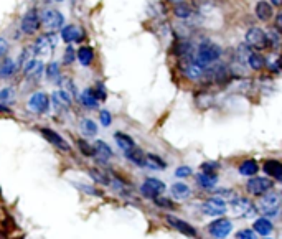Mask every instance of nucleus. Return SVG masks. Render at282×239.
Returning <instances> with one entry per match:
<instances>
[{"label": "nucleus", "instance_id": "4", "mask_svg": "<svg viewBox=\"0 0 282 239\" xmlns=\"http://www.w3.org/2000/svg\"><path fill=\"white\" fill-rule=\"evenodd\" d=\"M230 209L236 218H252L256 215V206L248 198L238 196L233 201H230Z\"/></svg>", "mask_w": 282, "mask_h": 239}, {"label": "nucleus", "instance_id": "38", "mask_svg": "<svg viewBox=\"0 0 282 239\" xmlns=\"http://www.w3.org/2000/svg\"><path fill=\"white\" fill-rule=\"evenodd\" d=\"M47 78L50 79V81H58L61 76H60V65H58L56 61H51L47 65Z\"/></svg>", "mask_w": 282, "mask_h": 239}, {"label": "nucleus", "instance_id": "30", "mask_svg": "<svg viewBox=\"0 0 282 239\" xmlns=\"http://www.w3.org/2000/svg\"><path fill=\"white\" fill-rule=\"evenodd\" d=\"M239 173L243 175V177H254L256 173H258L259 170V165L256 160H252V158H249V160H244L241 165H239Z\"/></svg>", "mask_w": 282, "mask_h": 239}, {"label": "nucleus", "instance_id": "13", "mask_svg": "<svg viewBox=\"0 0 282 239\" xmlns=\"http://www.w3.org/2000/svg\"><path fill=\"white\" fill-rule=\"evenodd\" d=\"M40 132H41V136L45 137V140H48L50 144L53 147H56L58 150H61V152H69V150H71L68 142H66L58 132L51 131V129H48V127H41Z\"/></svg>", "mask_w": 282, "mask_h": 239}, {"label": "nucleus", "instance_id": "42", "mask_svg": "<svg viewBox=\"0 0 282 239\" xmlns=\"http://www.w3.org/2000/svg\"><path fill=\"white\" fill-rule=\"evenodd\" d=\"M74 58H76V51H74V48L71 47V45H68L65 50V54H63V63L65 65H71V63L74 61Z\"/></svg>", "mask_w": 282, "mask_h": 239}, {"label": "nucleus", "instance_id": "57", "mask_svg": "<svg viewBox=\"0 0 282 239\" xmlns=\"http://www.w3.org/2000/svg\"><path fill=\"white\" fill-rule=\"evenodd\" d=\"M266 239H271V238H266Z\"/></svg>", "mask_w": 282, "mask_h": 239}, {"label": "nucleus", "instance_id": "5", "mask_svg": "<svg viewBox=\"0 0 282 239\" xmlns=\"http://www.w3.org/2000/svg\"><path fill=\"white\" fill-rule=\"evenodd\" d=\"M233 231V223L228 218H216L208 224V233L215 239H226Z\"/></svg>", "mask_w": 282, "mask_h": 239}, {"label": "nucleus", "instance_id": "24", "mask_svg": "<svg viewBox=\"0 0 282 239\" xmlns=\"http://www.w3.org/2000/svg\"><path fill=\"white\" fill-rule=\"evenodd\" d=\"M124 155H126L127 160L132 162L134 165L145 167V154H144L142 149H139V147H132V149L126 150V152H124Z\"/></svg>", "mask_w": 282, "mask_h": 239}, {"label": "nucleus", "instance_id": "18", "mask_svg": "<svg viewBox=\"0 0 282 239\" xmlns=\"http://www.w3.org/2000/svg\"><path fill=\"white\" fill-rule=\"evenodd\" d=\"M173 53L177 54L178 60H183V58H193L195 51H193V45L190 43L188 40H178L173 47Z\"/></svg>", "mask_w": 282, "mask_h": 239}, {"label": "nucleus", "instance_id": "41", "mask_svg": "<svg viewBox=\"0 0 282 239\" xmlns=\"http://www.w3.org/2000/svg\"><path fill=\"white\" fill-rule=\"evenodd\" d=\"M153 203H155V206H159V208H165V209H173L175 208V205L172 203L168 198H165V196H162L159 195L157 198H153Z\"/></svg>", "mask_w": 282, "mask_h": 239}, {"label": "nucleus", "instance_id": "46", "mask_svg": "<svg viewBox=\"0 0 282 239\" xmlns=\"http://www.w3.org/2000/svg\"><path fill=\"white\" fill-rule=\"evenodd\" d=\"M99 120H101V124L104 127H109L111 122H113V116H111L109 111H101L99 112Z\"/></svg>", "mask_w": 282, "mask_h": 239}, {"label": "nucleus", "instance_id": "52", "mask_svg": "<svg viewBox=\"0 0 282 239\" xmlns=\"http://www.w3.org/2000/svg\"><path fill=\"white\" fill-rule=\"evenodd\" d=\"M271 69L274 71V73H279V61H274V65L271 66Z\"/></svg>", "mask_w": 282, "mask_h": 239}, {"label": "nucleus", "instance_id": "17", "mask_svg": "<svg viewBox=\"0 0 282 239\" xmlns=\"http://www.w3.org/2000/svg\"><path fill=\"white\" fill-rule=\"evenodd\" d=\"M43 63L40 60H28L27 63L23 65V73L27 78H33V79H38L41 74H43Z\"/></svg>", "mask_w": 282, "mask_h": 239}, {"label": "nucleus", "instance_id": "36", "mask_svg": "<svg viewBox=\"0 0 282 239\" xmlns=\"http://www.w3.org/2000/svg\"><path fill=\"white\" fill-rule=\"evenodd\" d=\"M15 71H17L15 61L10 60V58H7V60L2 63V66H0V78H10Z\"/></svg>", "mask_w": 282, "mask_h": 239}, {"label": "nucleus", "instance_id": "31", "mask_svg": "<svg viewBox=\"0 0 282 239\" xmlns=\"http://www.w3.org/2000/svg\"><path fill=\"white\" fill-rule=\"evenodd\" d=\"M114 139H116V142H117L119 149H122L124 152H126V150H129V149H132V147H135L134 139H132L131 136H127V134H124V132H116L114 134Z\"/></svg>", "mask_w": 282, "mask_h": 239}, {"label": "nucleus", "instance_id": "10", "mask_svg": "<svg viewBox=\"0 0 282 239\" xmlns=\"http://www.w3.org/2000/svg\"><path fill=\"white\" fill-rule=\"evenodd\" d=\"M27 107L35 114H45L50 111V98L47 93L38 91V93L32 94L27 101Z\"/></svg>", "mask_w": 282, "mask_h": 239}, {"label": "nucleus", "instance_id": "55", "mask_svg": "<svg viewBox=\"0 0 282 239\" xmlns=\"http://www.w3.org/2000/svg\"><path fill=\"white\" fill-rule=\"evenodd\" d=\"M0 239H7L5 236H3V234H0Z\"/></svg>", "mask_w": 282, "mask_h": 239}, {"label": "nucleus", "instance_id": "15", "mask_svg": "<svg viewBox=\"0 0 282 239\" xmlns=\"http://www.w3.org/2000/svg\"><path fill=\"white\" fill-rule=\"evenodd\" d=\"M50 104H53L58 112H65L66 109H69V106L73 104V96L68 94L63 89L55 91V93L51 94V98H50Z\"/></svg>", "mask_w": 282, "mask_h": 239}, {"label": "nucleus", "instance_id": "6", "mask_svg": "<svg viewBox=\"0 0 282 239\" xmlns=\"http://www.w3.org/2000/svg\"><path fill=\"white\" fill-rule=\"evenodd\" d=\"M201 211H203V215H206V216H213V218L223 216V215H226V211H228V205L225 200L218 198V196H211V198H208L206 201H203Z\"/></svg>", "mask_w": 282, "mask_h": 239}, {"label": "nucleus", "instance_id": "51", "mask_svg": "<svg viewBox=\"0 0 282 239\" xmlns=\"http://www.w3.org/2000/svg\"><path fill=\"white\" fill-rule=\"evenodd\" d=\"M282 15L281 14H277V20H276V28H277V32H281V27H282Z\"/></svg>", "mask_w": 282, "mask_h": 239}, {"label": "nucleus", "instance_id": "20", "mask_svg": "<svg viewBox=\"0 0 282 239\" xmlns=\"http://www.w3.org/2000/svg\"><path fill=\"white\" fill-rule=\"evenodd\" d=\"M252 229H254L256 234H261V236H269L272 231H274V224L269 218H258L252 223Z\"/></svg>", "mask_w": 282, "mask_h": 239}, {"label": "nucleus", "instance_id": "40", "mask_svg": "<svg viewBox=\"0 0 282 239\" xmlns=\"http://www.w3.org/2000/svg\"><path fill=\"white\" fill-rule=\"evenodd\" d=\"M78 149H80V152L83 155H86V157H94V147L89 145L86 140H83V139L78 140Z\"/></svg>", "mask_w": 282, "mask_h": 239}, {"label": "nucleus", "instance_id": "33", "mask_svg": "<svg viewBox=\"0 0 282 239\" xmlns=\"http://www.w3.org/2000/svg\"><path fill=\"white\" fill-rule=\"evenodd\" d=\"M76 56L83 66H89L91 63L94 61V51H93V48H89V47H81L78 50Z\"/></svg>", "mask_w": 282, "mask_h": 239}, {"label": "nucleus", "instance_id": "37", "mask_svg": "<svg viewBox=\"0 0 282 239\" xmlns=\"http://www.w3.org/2000/svg\"><path fill=\"white\" fill-rule=\"evenodd\" d=\"M89 175L93 177L94 182H98V183H99V185H106V187H107V185L111 183V178L107 177L104 171H101L99 169H91V170H89Z\"/></svg>", "mask_w": 282, "mask_h": 239}, {"label": "nucleus", "instance_id": "14", "mask_svg": "<svg viewBox=\"0 0 282 239\" xmlns=\"http://www.w3.org/2000/svg\"><path fill=\"white\" fill-rule=\"evenodd\" d=\"M165 221H167L173 229H177L178 233L185 234V236H190V238H197V229H195V226L186 223V221H183V220H180V218L167 215L165 216Z\"/></svg>", "mask_w": 282, "mask_h": 239}, {"label": "nucleus", "instance_id": "9", "mask_svg": "<svg viewBox=\"0 0 282 239\" xmlns=\"http://www.w3.org/2000/svg\"><path fill=\"white\" fill-rule=\"evenodd\" d=\"M165 183L159 178H147L145 182L140 185V195L147 200H153L157 198L159 195L165 191Z\"/></svg>", "mask_w": 282, "mask_h": 239}, {"label": "nucleus", "instance_id": "23", "mask_svg": "<svg viewBox=\"0 0 282 239\" xmlns=\"http://www.w3.org/2000/svg\"><path fill=\"white\" fill-rule=\"evenodd\" d=\"M197 183L205 190H211V188L216 187L218 183V175L216 173H206V171H201V173L197 175Z\"/></svg>", "mask_w": 282, "mask_h": 239}, {"label": "nucleus", "instance_id": "47", "mask_svg": "<svg viewBox=\"0 0 282 239\" xmlns=\"http://www.w3.org/2000/svg\"><path fill=\"white\" fill-rule=\"evenodd\" d=\"M238 239H258V234L252 231V229H241L238 233Z\"/></svg>", "mask_w": 282, "mask_h": 239}, {"label": "nucleus", "instance_id": "27", "mask_svg": "<svg viewBox=\"0 0 282 239\" xmlns=\"http://www.w3.org/2000/svg\"><path fill=\"white\" fill-rule=\"evenodd\" d=\"M32 50H33V53H36L38 56H45V54H48L53 48H51V45H50L47 35H43V36H38V38H36Z\"/></svg>", "mask_w": 282, "mask_h": 239}, {"label": "nucleus", "instance_id": "39", "mask_svg": "<svg viewBox=\"0 0 282 239\" xmlns=\"http://www.w3.org/2000/svg\"><path fill=\"white\" fill-rule=\"evenodd\" d=\"M14 99H15V91H14V87L8 86V87H3V89L0 91V102H2V104H5V106H7V104H8V102H12Z\"/></svg>", "mask_w": 282, "mask_h": 239}, {"label": "nucleus", "instance_id": "56", "mask_svg": "<svg viewBox=\"0 0 282 239\" xmlns=\"http://www.w3.org/2000/svg\"><path fill=\"white\" fill-rule=\"evenodd\" d=\"M55 2H63V0H55Z\"/></svg>", "mask_w": 282, "mask_h": 239}, {"label": "nucleus", "instance_id": "7", "mask_svg": "<svg viewBox=\"0 0 282 239\" xmlns=\"http://www.w3.org/2000/svg\"><path fill=\"white\" fill-rule=\"evenodd\" d=\"M178 68H180V73L183 74L185 78L192 79V81H197L203 76V69L200 65H197L193 58H183V60H178Z\"/></svg>", "mask_w": 282, "mask_h": 239}, {"label": "nucleus", "instance_id": "25", "mask_svg": "<svg viewBox=\"0 0 282 239\" xmlns=\"http://www.w3.org/2000/svg\"><path fill=\"white\" fill-rule=\"evenodd\" d=\"M80 101H81L83 106L88 107V109L98 107V104H99V99H98V96H96V93H94L93 87H86L80 96Z\"/></svg>", "mask_w": 282, "mask_h": 239}, {"label": "nucleus", "instance_id": "53", "mask_svg": "<svg viewBox=\"0 0 282 239\" xmlns=\"http://www.w3.org/2000/svg\"><path fill=\"white\" fill-rule=\"evenodd\" d=\"M0 112H8V114H10L12 111L5 106V104H0Z\"/></svg>", "mask_w": 282, "mask_h": 239}, {"label": "nucleus", "instance_id": "43", "mask_svg": "<svg viewBox=\"0 0 282 239\" xmlns=\"http://www.w3.org/2000/svg\"><path fill=\"white\" fill-rule=\"evenodd\" d=\"M32 54H33V50L30 47L23 48L22 53H20V56H18V66H23L28 60H32Z\"/></svg>", "mask_w": 282, "mask_h": 239}, {"label": "nucleus", "instance_id": "29", "mask_svg": "<svg viewBox=\"0 0 282 239\" xmlns=\"http://www.w3.org/2000/svg\"><path fill=\"white\" fill-rule=\"evenodd\" d=\"M145 167L152 170H164L167 169V163L164 162V158H160L155 154H147L145 155Z\"/></svg>", "mask_w": 282, "mask_h": 239}, {"label": "nucleus", "instance_id": "1", "mask_svg": "<svg viewBox=\"0 0 282 239\" xmlns=\"http://www.w3.org/2000/svg\"><path fill=\"white\" fill-rule=\"evenodd\" d=\"M219 58H221V48L210 40L201 41L197 53H195V61H197V65H200L203 69H206L208 66L213 65V63H216Z\"/></svg>", "mask_w": 282, "mask_h": 239}, {"label": "nucleus", "instance_id": "49", "mask_svg": "<svg viewBox=\"0 0 282 239\" xmlns=\"http://www.w3.org/2000/svg\"><path fill=\"white\" fill-rule=\"evenodd\" d=\"M76 187L80 188L81 191L88 193V195H94V196H101L102 195L101 191H98L96 188H93V187H88V185H76Z\"/></svg>", "mask_w": 282, "mask_h": 239}, {"label": "nucleus", "instance_id": "35", "mask_svg": "<svg viewBox=\"0 0 282 239\" xmlns=\"http://www.w3.org/2000/svg\"><path fill=\"white\" fill-rule=\"evenodd\" d=\"M215 196H218V198L225 200L226 203H230V201H233L234 198H238V193L234 190H231V188H216V190L213 191Z\"/></svg>", "mask_w": 282, "mask_h": 239}, {"label": "nucleus", "instance_id": "22", "mask_svg": "<svg viewBox=\"0 0 282 239\" xmlns=\"http://www.w3.org/2000/svg\"><path fill=\"white\" fill-rule=\"evenodd\" d=\"M263 169H264V173L277 180V182L282 180V163L279 160H266Z\"/></svg>", "mask_w": 282, "mask_h": 239}, {"label": "nucleus", "instance_id": "34", "mask_svg": "<svg viewBox=\"0 0 282 239\" xmlns=\"http://www.w3.org/2000/svg\"><path fill=\"white\" fill-rule=\"evenodd\" d=\"M80 129L86 137H94L98 134V125L94 120H91V119H81Z\"/></svg>", "mask_w": 282, "mask_h": 239}, {"label": "nucleus", "instance_id": "21", "mask_svg": "<svg viewBox=\"0 0 282 239\" xmlns=\"http://www.w3.org/2000/svg\"><path fill=\"white\" fill-rule=\"evenodd\" d=\"M256 17H258L259 20H263V22H269V20L272 18V15H274V10H272V5L266 0H259L258 3H256Z\"/></svg>", "mask_w": 282, "mask_h": 239}, {"label": "nucleus", "instance_id": "3", "mask_svg": "<svg viewBox=\"0 0 282 239\" xmlns=\"http://www.w3.org/2000/svg\"><path fill=\"white\" fill-rule=\"evenodd\" d=\"M40 22L48 32H56L58 28H63L65 17L61 12L55 10V8H47V10L41 12Z\"/></svg>", "mask_w": 282, "mask_h": 239}, {"label": "nucleus", "instance_id": "19", "mask_svg": "<svg viewBox=\"0 0 282 239\" xmlns=\"http://www.w3.org/2000/svg\"><path fill=\"white\" fill-rule=\"evenodd\" d=\"M93 147H94V157L102 163L107 162L114 155L113 149H111L104 140H96V144H94Z\"/></svg>", "mask_w": 282, "mask_h": 239}, {"label": "nucleus", "instance_id": "26", "mask_svg": "<svg viewBox=\"0 0 282 239\" xmlns=\"http://www.w3.org/2000/svg\"><path fill=\"white\" fill-rule=\"evenodd\" d=\"M170 193H172V196L175 200H186L190 195H192V190H190V187L186 185V183H173L172 187H170Z\"/></svg>", "mask_w": 282, "mask_h": 239}, {"label": "nucleus", "instance_id": "44", "mask_svg": "<svg viewBox=\"0 0 282 239\" xmlns=\"http://www.w3.org/2000/svg\"><path fill=\"white\" fill-rule=\"evenodd\" d=\"M201 171H206V173H216V170L219 169V163L218 162H205L201 163Z\"/></svg>", "mask_w": 282, "mask_h": 239}, {"label": "nucleus", "instance_id": "45", "mask_svg": "<svg viewBox=\"0 0 282 239\" xmlns=\"http://www.w3.org/2000/svg\"><path fill=\"white\" fill-rule=\"evenodd\" d=\"M192 173H193L192 169H190V167H186V165L178 167V169L175 170V177L177 178H188Z\"/></svg>", "mask_w": 282, "mask_h": 239}, {"label": "nucleus", "instance_id": "32", "mask_svg": "<svg viewBox=\"0 0 282 239\" xmlns=\"http://www.w3.org/2000/svg\"><path fill=\"white\" fill-rule=\"evenodd\" d=\"M173 14H175V17H178V18H188V17L193 15V8L186 2H177L175 5H173Z\"/></svg>", "mask_w": 282, "mask_h": 239}, {"label": "nucleus", "instance_id": "48", "mask_svg": "<svg viewBox=\"0 0 282 239\" xmlns=\"http://www.w3.org/2000/svg\"><path fill=\"white\" fill-rule=\"evenodd\" d=\"M94 93H96L99 101H104L106 99V87H104V85H102V83H98L96 87H94Z\"/></svg>", "mask_w": 282, "mask_h": 239}, {"label": "nucleus", "instance_id": "50", "mask_svg": "<svg viewBox=\"0 0 282 239\" xmlns=\"http://www.w3.org/2000/svg\"><path fill=\"white\" fill-rule=\"evenodd\" d=\"M7 47H8L7 40H5V38H2V36H0V56H3V54H5V51H7Z\"/></svg>", "mask_w": 282, "mask_h": 239}, {"label": "nucleus", "instance_id": "2", "mask_svg": "<svg viewBox=\"0 0 282 239\" xmlns=\"http://www.w3.org/2000/svg\"><path fill=\"white\" fill-rule=\"evenodd\" d=\"M279 208H281V195L272 190L261 195L258 205H256V209H259L264 216L269 218H276L279 215Z\"/></svg>", "mask_w": 282, "mask_h": 239}, {"label": "nucleus", "instance_id": "28", "mask_svg": "<svg viewBox=\"0 0 282 239\" xmlns=\"http://www.w3.org/2000/svg\"><path fill=\"white\" fill-rule=\"evenodd\" d=\"M248 63H249V68L254 69V71H261L263 68H266L267 61L266 58L263 56L261 53L258 51H251L249 56H248Z\"/></svg>", "mask_w": 282, "mask_h": 239}, {"label": "nucleus", "instance_id": "54", "mask_svg": "<svg viewBox=\"0 0 282 239\" xmlns=\"http://www.w3.org/2000/svg\"><path fill=\"white\" fill-rule=\"evenodd\" d=\"M269 2H271V3H272V5L279 7V5H281V2H282V0H269Z\"/></svg>", "mask_w": 282, "mask_h": 239}, {"label": "nucleus", "instance_id": "8", "mask_svg": "<svg viewBox=\"0 0 282 239\" xmlns=\"http://www.w3.org/2000/svg\"><path fill=\"white\" fill-rule=\"evenodd\" d=\"M246 45L254 50H266L269 48V41H267V33L263 30V28H249L246 33Z\"/></svg>", "mask_w": 282, "mask_h": 239}, {"label": "nucleus", "instance_id": "16", "mask_svg": "<svg viewBox=\"0 0 282 239\" xmlns=\"http://www.w3.org/2000/svg\"><path fill=\"white\" fill-rule=\"evenodd\" d=\"M83 36H84V32L81 30L76 25H66L61 30V38H63L66 43H73V41H81Z\"/></svg>", "mask_w": 282, "mask_h": 239}, {"label": "nucleus", "instance_id": "11", "mask_svg": "<svg viewBox=\"0 0 282 239\" xmlns=\"http://www.w3.org/2000/svg\"><path fill=\"white\" fill-rule=\"evenodd\" d=\"M272 188H274V183H272L271 178H266V177H252L246 183V190L254 196L264 195V193L271 191Z\"/></svg>", "mask_w": 282, "mask_h": 239}, {"label": "nucleus", "instance_id": "12", "mask_svg": "<svg viewBox=\"0 0 282 239\" xmlns=\"http://www.w3.org/2000/svg\"><path fill=\"white\" fill-rule=\"evenodd\" d=\"M40 27H41V22H40L38 10H36V8H30V10L23 15L20 28H22V32L27 33V35H33V33H36L40 30Z\"/></svg>", "mask_w": 282, "mask_h": 239}]
</instances>
